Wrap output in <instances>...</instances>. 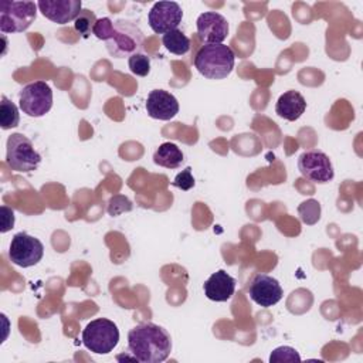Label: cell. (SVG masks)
<instances>
[{"mask_svg":"<svg viewBox=\"0 0 363 363\" xmlns=\"http://www.w3.org/2000/svg\"><path fill=\"white\" fill-rule=\"evenodd\" d=\"M18 123H20L18 108L6 95H1V102H0V125H1V129L7 130V129H11V128H16Z\"/></svg>","mask_w":363,"mask_h":363,"instance_id":"cell-19","label":"cell"},{"mask_svg":"<svg viewBox=\"0 0 363 363\" xmlns=\"http://www.w3.org/2000/svg\"><path fill=\"white\" fill-rule=\"evenodd\" d=\"M183 160H184V155L182 149L173 142L162 143L153 155V162L157 166H162L166 169H177L183 163Z\"/></svg>","mask_w":363,"mask_h":363,"instance_id":"cell-17","label":"cell"},{"mask_svg":"<svg viewBox=\"0 0 363 363\" xmlns=\"http://www.w3.org/2000/svg\"><path fill=\"white\" fill-rule=\"evenodd\" d=\"M132 210V203L128 197L125 196H113L108 201V213L111 216H119L125 211Z\"/></svg>","mask_w":363,"mask_h":363,"instance_id":"cell-24","label":"cell"},{"mask_svg":"<svg viewBox=\"0 0 363 363\" xmlns=\"http://www.w3.org/2000/svg\"><path fill=\"white\" fill-rule=\"evenodd\" d=\"M37 6L45 18L61 26L75 21L82 11L81 0H40Z\"/></svg>","mask_w":363,"mask_h":363,"instance_id":"cell-13","label":"cell"},{"mask_svg":"<svg viewBox=\"0 0 363 363\" xmlns=\"http://www.w3.org/2000/svg\"><path fill=\"white\" fill-rule=\"evenodd\" d=\"M14 227V211L7 206H1V233H7Z\"/></svg>","mask_w":363,"mask_h":363,"instance_id":"cell-27","label":"cell"},{"mask_svg":"<svg viewBox=\"0 0 363 363\" xmlns=\"http://www.w3.org/2000/svg\"><path fill=\"white\" fill-rule=\"evenodd\" d=\"M298 213L305 224H315L320 218V204L316 200L309 199L299 204Z\"/></svg>","mask_w":363,"mask_h":363,"instance_id":"cell-21","label":"cell"},{"mask_svg":"<svg viewBox=\"0 0 363 363\" xmlns=\"http://www.w3.org/2000/svg\"><path fill=\"white\" fill-rule=\"evenodd\" d=\"M147 115L159 121H170L179 113V102L176 96L164 89H153L146 99Z\"/></svg>","mask_w":363,"mask_h":363,"instance_id":"cell-14","label":"cell"},{"mask_svg":"<svg viewBox=\"0 0 363 363\" xmlns=\"http://www.w3.org/2000/svg\"><path fill=\"white\" fill-rule=\"evenodd\" d=\"M172 184L180 190H190L194 186V177L191 176V167L187 166L184 170H182V173H179L174 177Z\"/></svg>","mask_w":363,"mask_h":363,"instance_id":"cell-25","label":"cell"},{"mask_svg":"<svg viewBox=\"0 0 363 363\" xmlns=\"http://www.w3.org/2000/svg\"><path fill=\"white\" fill-rule=\"evenodd\" d=\"M299 353L291 346H279L269 354V362H299Z\"/></svg>","mask_w":363,"mask_h":363,"instance_id":"cell-23","label":"cell"},{"mask_svg":"<svg viewBox=\"0 0 363 363\" xmlns=\"http://www.w3.org/2000/svg\"><path fill=\"white\" fill-rule=\"evenodd\" d=\"M299 173L313 183H329L335 177V170L329 156L322 150H306L298 159Z\"/></svg>","mask_w":363,"mask_h":363,"instance_id":"cell-9","label":"cell"},{"mask_svg":"<svg viewBox=\"0 0 363 363\" xmlns=\"http://www.w3.org/2000/svg\"><path fill=\"white\" fill-rule=\"evenodd\" d=\"M197 34L204 44H223L227 38L230 26L224 16L217 11H204L196 21Z\"/></svg>","mask_w":363,"mask_h":363,"instance_id":"cell-12","label":"cell"},{"mask_svg":"<svg viewBox=\"0 0 363 363\" xmlns=\"http://www.w3.org/2000/svg\"><path fill=\"white\" fill-rule=\"evenodd\" d=\"M6 162L14 172L30 173L41 162V155L34 149L33 142L23 133H11L6 143Z\"/></svg>","mask_w":363,"mask_h":363,"instance_id":"cell-5","label":"cell"},{"mask_svg":"<svg viewBox=\"0 0 363 363\" xmlns=\"http://www.w3.org/2000/svg\"><path fill=\"white\" fill-rule=\"evenodd\" d=\"M128 65L132 74L138 77H146L150 72V58L143 52H136L129 57Z\"/></svg>","mask_w":363,"mask_h":363,"instance_id":"cell-22","label":"cell"},{"mask_svg":"<svg viewBox=\"0 0 363 363\" xmlns=\"http://www.w3.org/2000/svg\"><path fill=\"white\" fill-rule=\"evenodd\" d=\"M145 35L142 30L129 20H116L112 23L111 33L106 38V48L115 58L130 57L143 50Z\"/></svg>","mask_w":363,"mask_h":363,"instance_id":"cell-3","label":"cell"},{"mask_svg":"<svg viewBox=\"0 0 363 363\" xmlns=\"http://www.w3.org/2000/svg\"><path fill=\"white\" fill-rule=\"evenodd\" d=\"M183 18V10L176 1H156L147 14L150 28L156 34L176 30Z\"/></svg>","mask_w":363,"mask_h":363,"instance_id":"cell-10","label":"cell"},{"mask_svg":"<svg viewBox=\"0 0 363 363\" xmlns=\"http://www.w3.org/2000/svg\"><path fill=\"white\" fill-rule=\"evenodd\" d=\"M96 16L92 10L89 9H82V11L79 13V16L75 18L74 21V28L84 37H89L94 31L95 23H96Z\"/></svg>","mask_w":363,"mask_h":363,"instance_id":"cell-20","label":"cell"},{"mask_svg":"<svg viewBox=\"0 0 363 363\" xmlns=\"http://www.w3.org/2000/svg\"><path fill=\"white\" fill-rule=\"evenodd\" d=\"M305 109H306V101L302 96V94H299L295 89H289L284 92L278 98L275 105V112L278 113V116L289 122L299 119L305 112Z\"/></svg>","mask_w":363,"mask_h":363,"instance_id":"cell-16","label":"cell"},{"mask_svg":"<svg viewBox=\"0 0 363 363\" xmlns=\"http://www.w3.org/2000/svg\"><path fill=\"white\" fill-rule=\"evenodd\" d=\"M162 43L166 47V50L174 55H186L190 51V40L179 28L163 34Z\"/></svg>","mask_w":363,"mask_h":363,"instance_id":"cell-18","label":"cell"},{"mask_svg":"<svg viewBox=\"0 0 363 363\" xmlns=\"http://www.w3.org/2000/svg\"><path fill=\"white\" fill-rule=\"evenodd\" d=\"M20 109L31 116L40 118L50 112L52 106V89L45 81L30 82L18 94Z\"/></svg>","mask_w":363,"mask_h":363,"instance_id":"cell-7","label":"cell"},{"mask_svg":"<svg viewBox=\"0 0 363 363\" xmlns=\"http://www.w3.org/2000/svg\"><path fill=\"white\" fill-rule=\"evenodd\" d=\"M250 298L262 308H269L277 305L282 296L284 291L278 279L267 274H255L248 285Z\"/></svg>","mask_w":363,"mask_h":363,"instance_id":"cell-11","label":"cell"},{"mask_svg":"<svg viewBox=\"0 0 363 363\" xmlns=\"http://www.w3.org/2000/svg\"><path fill=\"white\" fill-rule=\"evenodd\" d=\"M37 4L34 1H10L0 3V30L1 33H23L37 17Z\"/></svg>","mask_w":363,"mask_h":363,"instance_id":"cell-6","label":"cell"},{"mask_svg":"<svg viewBox=\"0 0 363 363\" xmlns=\"http://www.w3.org/2000/svg\"><path fill=\"white\" fill-rule=\"evenodd\" d=\"M235 64V54L225 44H204L194 57V67L208 79L227 78Z\"/></svg>","mask_w":363,"mask_h":363,"instance_id":"cell-2","label":"cell"},{"mask_svg":"<svg viewBox=\"0 0 363 363\" xmlns=\"http://www.w3.org/2000/svg\"><path fill=\"white\" fill-rule=\"evenodd\" d=\"M204 295L214 302H225L228 301L235 291V279L225 272L224 269H218L211 274L203 285Z\"/></svg>","mask_w":363,"mask_h":363,"instance_id":"cell-15","label":"cell"},{"mask_svg":"<svg viewBox=\"0 0 363 363\" xmlns=\"http://www.w3.org/2000/svg\"><path fill=\"white\" fill-rule=\"evenodd\" d=\"M43 255L44 245L38 238L24 231L13 235L9 247V258L14 265L21 268L33 267L41 261Z\"/></svg>","mask_w":363,"mask_h":363,"instance_id":"cell-8","label":"cell"},{"mask_svg":"<svg viewBox=\"0 0 363 363\" xmlns=\"http://www.w3.org/2000/svg\"><path fill=\"white\" fill-rule=\"evenodd\" d=\"M118 342L119 329L116 323L106 318L91 320L82 330L84 346L96 354L111 353L116 347Z\"/></svg>","mask_w":363,"mask_h":363,"instance_id":"cell-4","label":"cell"},{"mask_svg":"<svg viewBox=\"0 0 363 363\" xmlns=\"http://www.w3.org/2000/svg\"><path fill=\"white\" fill-rule=\"evenodd\" d=\"M128 347L133 357L142 363H160L172 352V337L164 328L145 322L129 330Z\"/></svg>","mask_w":363,"mask_h":363,"instance_id":"cell-1","label":"cell"},{"mask_svg":"<svg viewBox=\"0 0 363 363\" xmlns=\"http://www.w3.org/2000/svg\"><path fill=\"white\" fill-rule=\"evenodd\" d=\"M112 20L109 17H102V18H98L96 23H95V27H94V31L92 34L99 38V40H104L106 41L109 33H111V28H112Z\"/></svg>","mask_w":363,"mask_h":363,"instance_id":"cell-26","label":"cell"}]
</instances>
